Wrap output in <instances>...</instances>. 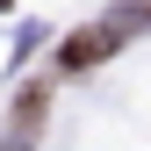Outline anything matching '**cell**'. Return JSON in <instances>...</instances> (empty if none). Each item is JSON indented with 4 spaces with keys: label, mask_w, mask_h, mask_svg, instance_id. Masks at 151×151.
Returning a JSON list of instances; mask_svg holds the SVG:
<instances>
[{
    "label": "cell",
    "mask_w": 151,
    "mask_h": 151,
    "mask_svg": "<svg viewBox=\"0 0 151 151\" xmlns=\"http://www.w3.org/2000/svg\"><path fill=\"white\" fill-rule=\"evenodd\" d=\"M43 108H50V79H29L22 93H14V115H7V137H0V151H36Z\"/></svg>",
    "instance_id": "2"
},
{
    "label": "cell",
    "mask_w": 151,
    "mask_h": 151,
    "mask_svg": "<svg viewBox=\"0 0 151 151\" xmlns=\"http://www.w3.org/2000/svg\"><path fill=\"white\" fill-rule=\"evenodd\" d=\"M129 43V22H93L79 36H65V50H58V65L65 72H86V65H101V58H115V50Z\"/></svg>",
    "instance_id": "1"
}]
</instances>
